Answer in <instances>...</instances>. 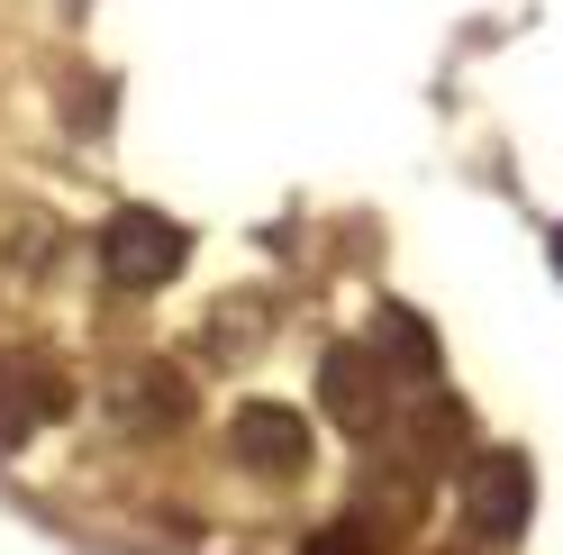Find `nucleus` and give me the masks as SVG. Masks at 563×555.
<instances>
[{"mask_svg":"<svg viewBox=\"0 0 563 555\" xmlns=\"http://www.w3.org/2000/svg\"><path fill=\"white\" fill-rule=\"evenodd\" d=\"M191 255V237L173 228L164 210H119L110 228H100V264H110V283L136 292V283H173Z\"/></svg>","mask_w":563,"mask_h":555,"instance_id":"f03ea898","label":"nucleus"},{"mask_svg":"<svg viewBox=\"0 0 563 555\" xmlns=\"http://www.w3.org/2000/svg\"><path fill=\"white\" fill-rule=\"evenodd\" d=\"M382 346L409 364V383H437V337L418 328V309H409V301H382Z\"/></svg>","mask_w":563,"mask_h":555,"instance_id":"423d86ee","label":"nucleus"},{"mask_svg":"<svg viewBox=\"0 0 563 555\" xmlns=\"http://www.w3.org/2000/svg\"><path fill=\"white\" fill-rule=\"evenodd\" d=\"M55 410H64L55 373H10V383H0V446H27V428L55 420Z\"/></svg>","mask_w":563,"mask_h":555,"instance_id":"39448f33","label":"nucleus"},{"mask_svg":"<svg viewBox=\"0 0 563 555\" xmlns=\"http://www.w3.org/2000/svg\"><path fill=\"white\" fill-rule=\"evenodd\" d=\"M554 273H563V228H554Z\"/></svg>","mask_w":563,"mask_h":555,"instance_id":"6e6552de","label":"nucleus"},{"mask_svg":"<svg viewBox=\"0 0 563 555\" xmlns=\"http://www.w3.org/2000/svg\"><path fill=\"white\" fill-rule=\"evenodd\" d=\"M527 510H537V474H527V456H509V446L473 456V474H464L473 537H482V546H518V537H527Z\"/></svg>","mask_w":563,"mask_h":555,"instance_id":"f257e3e1","label":"nucleus"},{"mask_svg":"<svg viewBox=\"0 0 563 555\" xmlns=\"http://www.w3.org/2000/svg\"><path fill=\"white\" fill-rule=\"evenodd\" d=\"M228 437H236V456L255 465V474H300L309 465V420H300L291 401H245Z\"/></svg>","mask_w":563,"mask_h":555,"instance_id":"7ed1b4c3","label":"nucleus"},{"mask_svg":"<svg viewBox=\"0 0 563 555\" xmlns=\"http://www.w3.org/2000/svg\"><path fill=\"white\" fill-rule=\"evenodd\" d=\"M309 555H364V537L355 529H328V537H309Z\"/></svg>","mask_w":563,"mask_h":555,"instance_id":"0eeeda50","label":"nucleus"},{"mask_svg":"<svg viewBox=\"0 0 563 555\" xmlns=\"http://www.w3.org/2000/svg\"><path fill=\"white\" fill-rule=\"evenodd\" d=\"M328 410L345 428H382V356L336 346V356H328Z\"/></svg>","mask_w":563,"mask_h":555,"instance_id":"20e7f679","label":"nucleus"}]
</instances>
